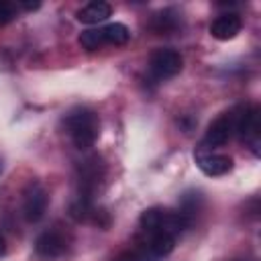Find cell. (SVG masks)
Wrapping results in <instances>:
<instances>
[{
    "mask_svg": "<svg viewBox=\"0 0 261 261\" xmlns=\"http://www.w3.org/2000/svg\"><path fill=\"white\" fill-rule=\"evenodd\" d=\"M63 124H65V130L69 133L73 145L80 151L90 149L96 143L98 135H100L98 114L90 108H84V106H77V108L69 110L63 118Z\"/></svg>",
    "mask_w": 261,
    "mask_h": 261,
    "instance_id": "cell-1",
    "label": "cell"
},
{
    "mask_svg": "<svg viewBox=\"0 0 261 261\" xmlns=\"http://www.w3.org/2000/svg\"><path fill=\"white\" fill-rule=\"evenodd\" d=\"M4 251H6V241H4V237L0 234V255H4Z\"/></svg>",
    "mask_w": 261,
    "mask_h": 261,
    "instance_id": "cell-19",
    "label": "cell"
},
{
    "mask_svg": "<svg viewBox=\"0 0 261 261\" xmlns=\"http://www.w3.org/2000/svg\"><path fill=\"white\" fill-rule=\"evenodd\" d=\"M184 67V59L175 49H157L149 59V71L155 80H169Z\"/></svg>",
    "mask_w": 261,
    "mask_h": 261,
    "instance_id": "cell-5",
    "label": "cell"
},
{
    "mask_svg": "<svg viewBox=\"0 0 261 261\" xmlns=\"http://www.w3.org/2000/svg\"><path fill=\"white\" fill-rule=\"evenodd\" d=\"M69 243H67V237L61 232V230H55V228H49L45 232H41L35 241V251L39 257L43 259H55V257H61L65 251H67Z\"/></svg>",
    "mask_w": 261,
    "mask_h": 261,
    "instance_id": "cell-7",
    "label": "cell"
},
{
    "mask_svg": "<svg viewBox=\"0 0 261 261\" xmlns=\"http://www.w3.org/2000/svg\"><path fill=\"white\" fill-rule=\"evenodd\" d=\"M232 133H234V112H224L222 116H218L208 126L202 145H206V147H220V145H224L230 139Z\"/></svg>",
    "mask_w": 261,
    "mask_h": 261,
    "instance_id": "cell-8",
    "label": "cell"
},
{
    "mask_svg": "<svg viewBox=\"0 0 261 261\" xmlns=\"http://www.w3.org/2000/svg\"><path fill=\"white\" fill-rule=\"evenodd\" d=\"M80 45L88 51H96L104 45V39H102V31L100 29H88L80 35Z\"/></svg>",
    "mask_w": 261,
    "mask_h": 261,
    "instance_id": "cell-15",
    "label": "cell"
},
{
    "mask_svg": "<svg viewBox=\"0 0 261 261\" xmlns=\"http://www.w3.org/2000/svg\"><path fill=\"white\" fill-rule=\"evenodd\" d=\"M177 22H179V20H177L175 10L167 8V10L157 12V14L153 16V20H151V29H153L155 33H159V35H167V33H171V31L177 29Z\"/></svg>",
    "mask_w": 261,
    "mask_h": 261,
    "instance_id": "cell-14",
    "label": "cell"
},
{
    "mask_svg": "<svg viewBox=\"0 0 261 261\" xmlns=\"http://www.w3.org/2000/svg\"><path fill=\"white\" fill-rule=\"evenodd\" d=\"M234 133L251 145L255 155H259V110L257 106H243L234 110Z\"/></svg>",
    "mask_w": 261,
    "mask_h": 261,
    "instance_id": "cell-4",
    "label": "cell"
},
{
    "mask_svg": "<svg viewBox=\"0 0 261 261\" xmlns=\"http://www.w3.org/2000/svg\"><path fill=\"white\" fill-rule=\"evenodd\" d=\"M16 6H22L24 10H35V8H39L41 4H39V2H18Z\"/></svg>",
    "mask_w": 261,
    "mask_h": 261,
    "instance_id": "cell-18",
    "label": "cell"
},
{
    "mask_svg": "<svg viewBox=\"0 0 261 261\" xmlns=\"http://www.w3.org/2000/svg\"><path fill=\"white\" fill-rule=\"evenodd\" d=\"M112 261H145V255H141L137 251H124V253L116 255Z\"/></svg>",
    "mask_w": 261,
    "mask_h": 261,
    "instance_id": "cell-17",
    "label": "cell"
},
{
    "mask_svg": "<svg viewBox=\"0 0 261 261\" xmlns=\"http://www.w3.org/2000/svg\"><path fill=\"white\" fill-rule=\"evenodd\" d=\"M100 31H102L104 45H124L130 39V31L122 22H110V24L102 27Z\"/></svg>",
    "mask_w": 261,
    "mask_h": 261,
    "instance_id": "cell-13",
    "label": "cell"
},
{
    "mask_svg": "<svg viewBox=\"0 0 261 261\" xmlns=\"http://www.w3.org/2000/svg\"><path fill=\"white\" fill-rule=\"evenodd\" d=\"M112 8L108 2H90L77 10V20L84 24H98L110 16Z\"/></svg>",
    "mask_w": 261,
    "mask_h": 261,
    "instance_id": "cell-12",
    "label": "cell"
},
{
    "mask_svg": "<svg viewBox=\"0 0 261 261\" xmlns=\"http://www.w3.org/2000/svg\"><path fill=\"white\" fill-rule=\"evenodd\" d=\"M145 234H147L145 249L153 257H165L175 247V237L173 234H167V232H161V230H151V232H145Z\"/></svg>",
    "mask_w": 261,
    "mask_h": 261,
    "instance_id": "cell-11",
    "label": "cell"
},
{
    "mask_svg": "<svg viewBox=\"0 0 261 261\" xmlns=\"http://www.w3.org/2000/svg\"><path fill=\"white\" fill-rule=\"evenodd\" d=\"M47 204H49L47 190L39 181L27 184V188L22 192V212H24V218L29 222H39L45 216Z\"/></svg>",
    "mask_w": 261,
    "mask_h": 261,
    "instance_id": "cell-6",
    "label": "cell"
},
{
    "mask_svg": "<svg viewBox=\"0 0 261 261\" xmlns=\"http://www.w3.org/2000/svg\"><path fill=\"white\" fill-rule=\"evenodd\" d=\"M104 163L98 155H90L80 161L77 165V198L84 200H94L96 190L100 188L104 179Z\"/></svg>",
    "mask_w": 261,
    "mask_h": 261,
    "instance_id": "cell-3",
    "label": "cell"
},
{
    "mask_svg": "<svg viewBox=\"0 0 261 261\" xmlns=\"http://www.w3.org/2000/svg\"><path fill=\"white\" fill-rule=\"evenodd\" d=\"M188 226H190V218L181 212H171V210H163V208H147L141 214V228L145 232L161 230V232L177 237Z\"/></svg>",
    "mask_w": 261,
    "mask_h": 261,
    "instance_id": "cell-2",
    "label": "cell"
},
{
    "mask_svg": "<svg viewBox=\"0 0 261 261\" xmlns=\"http://www.w3.org/2000/svg\"><path fill=\"white\" fill-rule=\"evenodd\" d=\"M196 163L198 167L210 175V177H218V175H224L232 169V159L228 155H218V153H202L198 151L196 155Z\"/></svg>",
    "mask_w": 261,
    "mask_h": 261,
    "instance_id": "cell-9",
    "label": "cell"
},
{
    "mask_svg": "<svg viewBox=\"0 0 261 261\" xmlns=\"http://www.w3.org/2000/svg\"><path fill=\"white\" fill-rule=\"evenodd\" d=\"M14 18H16V4L6 2V0H0V27L12 22Z\"/></svg>",
    "mask_w": 261,
    "mask_h": 261,
    "instance_id": "cell-16",
    "label": "cell"
},
{
    "mask_svg": "<svg viewBox=\"0 0 261 261\" xmlns=\"http://www.w3.org/2000/svg\"><path fill=\"white\" fill-rule=\"evenodd\" d=\"M241 27H243V22H241L239 14H232V12L220 14L210 24V35L218 41H228V39H234L241 33Z\"/></svg>",
    "mask_w": 261,
    "mask_h": 261,
    "instance_id": "cell-10",
    "label": "cell"
}]
</instances>
